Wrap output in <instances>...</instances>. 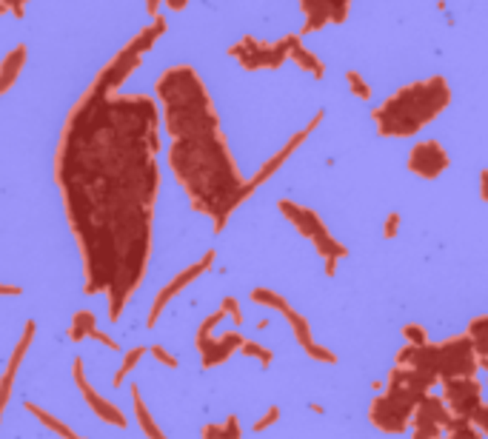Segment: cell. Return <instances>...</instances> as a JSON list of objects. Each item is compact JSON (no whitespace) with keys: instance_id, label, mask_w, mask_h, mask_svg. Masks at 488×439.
<instances>
[{"instance_id":"25","label":"cell","mask_w":488,"mask_h":439,"mask_svg":"<svg viewBox=\"0 0 488 439\" xmlns=\"http://www.w3.org/2000/svg\"><path fill=\"white\" fill-rule=\"evenodd\" d=\"M240 436H243V430H240V419L234 413L226 416L223 425H214V422L203 425V439H240Z\"/></svg>"},{"instance_id":"23","label":"cell","mask_w":488,"mask_h":439,"mask_svg":"<svg viewBox=\"0 0 488 439\" xmlns=\"http://www.w3.org/2000/svg\"><path fill=\"white\" fill-rule=\"evenodd\" d=\"M23 408H26V411H29L32 416H38V419H41V425H46L49 430H55V433H58L60 439H86V436H80V433H75V430H72V428H69L66 422H60V419H58L55 413H49V411H43V408H38V405H32V402H26Z\"/></svg>"},{"instance_id":"43","label":"cell","mask_w":488,"mask_h":439,"mask_svg":"<svg viewBox=\"0 0 488 439\" xmlns=\"http://www.w3.org/2000/svg\"><path fill=\"white\" fill-rule=\"evenodd\" d=\"M485 177H488V171H479V200H488L485 197Z\"/></svg>"},{"instance_id":"24","label":"cell","mask_w":488,"mask_h":439,"mask_svg":"<svg viewBox=\"0 0 488 439\" xmlns=\"http://www.w3.org/2000/svg\"><path fill=\"white\" fill-rule=\"evenodd\" d=\"M92 328H97V317H95V311H89V308H80V311L72 317V325H69V340H72V342H83V340H89Z\"/></svg>"},{"instance_id":"35","label":"cell","mask_w":488,"mask_h":439,"mask_svg":"<svg viewBox=\"0 0 488 439\" xmlns=\"http://www.w3.org/2000/svg\"><path fill=\"white\" fill-rule=\"evenodd\" d=\"M149 354H152L160 365H169V368H177V365H180V362H177V357H174V354H169L163 345H152V348H149Z\"/></svg>"},{"instance_id":"9","label":"cell","mask_w":488,"mask_h":439,"mask_svg":"<svg viewBox=\"0 0 488 439\" xmlns=\"http://www.w3.org/2000/svg\"><path fill=\"white\" fill-rule=\"evenodd\" d=\"M442 405L448 408V413L454 419H465L471 422L477 416L479 408H485L482 402V385L479 379L471 374V376H451V379H442Z\"/></svg>"},{"instance_id":"41","label":"cell","mask_w":488,"mask_h":439,"mask_svg":"<svg viewBox=\"0 0 488 439\" xmlns=\"http://www.w3.org/2000/svg\"><path fill=\"white\" fill-rule=\"evenodd\" d=\"M163 6H166L169 12H183V9L189 6V0H163Z\"/></svg>"},{"instance_id":"39","label":"cell","mask_w":488,"mask_h":439,"mask_svg":"<svg viewBox=\"0 0 488 439\" xmlns=\"http://www.w3.org/2000/svg\"><path fill=\"white\" fill-rule=\"evenodd\" d=\"M4 4H6V9L21 21V18L26 15V4H29V0H4Z\"/></svg>"},{"instance_id":"8","label":"cell","mask_w":488,"mask_h":439,"mask_svg":"<svg viewBox=\"0 0 488 439\" xmlns=\"http://www.w3.org/2000/svg\"><path fill=\"white\" fill-rule=\"evenodd\" d=\"M297 35H289L277 43H266L258 40L255 35H243L237 43L228 46V58H234L246 72H260V69H280L289 60V49L295 43Z\"/></svg>"},{"instance_id":"7","label":"cell","mask_w":488,"mask_h":439,"mask_svg":"<svg viewBox=\"0 0 488 439\" xmlns=\"http://www.w3.org/2000/svg\"><path fill=\"white\" fill-rule=\"evenodd\" d=\"M277 208H280V214L289 220V223H292L303 237L312 240V246L317 249V254L326 260V277H334V274H337V263L349 254V249H346L343 243H337V237L329 232V226L320 220V214H317L314 208L297 205V202H292V200H280Z\"/></svg>"},{"instance_id":"15","label":"cell","mask_w":488,"mask_h":439,"mask_svg":"<svg viewBox=\"0 0 488 439\" xmlns=\"http://www.w3.org/2000/svg\"><path fill=\"white\" fill-rule=\"evenodd\" d=\"M140 52L137 49H132V43H126L103 69H100V75L95 77V83L92 86H97V89H103V92H117L132 75H134V69L140 66Z\"/></svg>"},{"instance_id":"4","label":"cell","mask_w":488,"mask_h":439,"mask_svg":"<svg viewBox=\"0 0 488 439\" xmlns=\"http://www.w3.org/2000/svg\"><path fill=\"white\" fill-rule=\"evenodd\" d=\"M451 103V86L442 75L428 80H414L394 94H388L377 109H371V120L380 137L400 140L414 137L431 120H437Z\"/></svg>"},{"instance_id":"31","label":"cell","mask_w":488,"mask_h":439,"mask_svg":"<svg viewBox=\"0 0 488 439\" xmlns=\"http://www.w3.org/2000/svg\"><path fill=\"white\" fill-rule=\"evenodd\" d=\"M346 83H349V89H351V94H354V97H360V100H371V86L366 83V77H363L360 72H346Z\"/></svg>"},{"instance_id":"38","label":"cell","mask_w":488,"mask_h":439,"mask_svg":"<svg viewBox=\"0 0 488 439\" xmlns=\"http://www.w3.org/2000/svg\"><path fill=\"white\" fill-rule=\"evenodd\" d=\"M92 340H97L100 345H106L109 351H120V345H117V340H112L106 331H100V328H92V334H89Z\"/></svg>"},{"instance_id":"27","label":"cell","mask_w":488,"mask_h":439,"mask_svg":"<svg viewBox=\"0 0 488 439\" xmlns=\"http://www.w3.org/2000/svg\"><path fill=\"white\" fill-rule=\"evenodd\" d=\"M252 303H258V305H266V308H275V311H286L289 308V300L286 297H280L277 291H272V288H252Z\"/></svg>"},{"instance_id":"14","label":"cell","mask_w":488,"mask_h":439,"mask_svg":"<svg viewBox=\"0 0 488 439\" xmlns=\"http://www.w3.org/2000/svg\"><path fill=\"white\" fill-rule=\"evenodd\" d=\"M72 376H75V385H78V391L83 394L86 405L92 408V413H95L100 422L115 425V428H126V422H129V419L123 416V411H120L115 402H109L106 396H100V394L89 385L86 371H83V359H80V357H75V362H72Z\"/></svg>"},{"instance_id":"22","label":"cell","mask_w":488,"mask_h":439,"mask_svg":"<svg viewBox=\"0 0 488 439\" xmlns=\"http://www.w3.org/2000/svg\"><path fill=\"white\" fill-rule=\"evenodd\" d=\"M283 317H286V323H289V328H292V334H295L297 345L309 354V351L314 348V337H312V325H309V320H306L303 314H297L292 305L283 311Z\"/></svg>"},{"instance_id":"33","label":"cell","mask_w":488,"mask_h":439,"mask_svg":"<svg viewBox=\"0 0 488 439\" xmlns=\"http://www.w3.org/2000/svg\"><path fill=\"white\" fill-rule=\"evenodd\" d=\"M223 317H226V311L223 308H217L214 314H208L203 323H200V328H197V334L194 337H206V334H214V328L223 323Z\"/></svg>"},{"instance_id":"1","label":"cell","mask_w":488,"mask_h":439,"mask_svg":"<svg viewBox=\"0 0 488 439\" xmlns=\"http://www.w3.org/2000/svg\"><path fill=\"white\" fill-rule=\"evenodd\" d=\"M160 114L149 94L89 86L72 106L58 151L55 183L78 240L86 294H106L117 323L152 254V217L160 191Z\"/></svg>"},{"instance_id":"44","label":"cell","mask_w":488,"mask_h":439,"mask_svg":"<svg viewBox=\"0 0 488 439\" xmlns=\"http://www.w3.org/2000/svg\"><path fill=\"white\" fill-rule=\"evenodd\" d=\"M263 328H269V317H263V320H258V331H263Z\"/></svg>"},{"instance_id":"34","label":"cell","mask_w":488,"mask_h":439,"mask_svg":"<svg viewBox=\"0 0 488 439\" xmlns=\"http://www.w3.org/2000/svg\"><path fill=\"white\" fill-rule=\"evenodd\" d=\"M220 308L234 320V325L240 328L243 325V311H240V303H237V297H223V303H220Z\"/></svg>"},{"instance_id":"13","label":"cell","mask_w":488,"mask_h":439,"mask_svg":"<svg viewBox=\"0 0 488 439\" xmlns=\"http://www.w3.org/2000/svg\"><path fill=\"white\" fill-rule=\"evenodd\" d=\"M300 4V12H303V29H300V38L312 35V32H320L323 26L329 23H346L349 18V6L354 0H297Z\"/></svg>"},{"instance_id":"17","label":"cell","mask_w":488,"mask_h":439,"mask_svg":"<svg viewBox=\"0 0 488 439\" xmlns=\"http://www.w3.org/2000/svg\"><path fill=\"white\" fill-rule=\"evenodd\" d=\"M240 342H243V334H240V331H226V334H220V337H214V334L194 337V345H197V351H200V357H203V368H206V371L214 368V365L228 362L231 354L240 348Z\"/></svg>"},{"instance_id":"40","label":"cell","mask_w":488,"mask_h":439,"mask_svg":"<svg viewBox=\"0 0 488 439\" xmlns=\"http://www.w3.org/2000/svg\"><path fill=\"white\" fill-rule=\"evenodd\" d=\"M23 288L21 286H6V283H0V297H21Z\"/></svg>"},{"instance_id":"42","label":"cell","mask_w":488,"mask_h":439,"mask_svg":"<svg viewBox=\"0 0 488 439\" xmlns=\"http://www.w3.org/2000/svg\"><path fill=\"white\" fill-rule=\"evenodd\" d=\"M143 4H146V15H152V18L160 15V4H163V0H143Z\"/></svg>"},{"instance_id":"3","label":"cell","mask_w":488,"mask_h":439,"mask_svg":"<svg viewBox=\"0 0 488 439\" xmlns=\"http://www.w3.org/2000/svg\"><path fill=\"white\" fill-rule=\"evenodd\" d=\"M154 94L163 106V126L169 137H189L220 126L203 77L186 63L166 69L154 83Z\"/></svg>"},{"instance_id":"29","label":"cell","mask_w":488,"mask_h":439,"mask_svg":"<svg viewBox=\"0 0 488 439\" xmlns=\"http://www.w3.org/2000/svg\"><path fill=\"white\" fill-rule=\"evenodd\" d=\"M237 351H240L243 357H252V359H258L263 368H269V365H272V359H275V354H272L266 345H260V342H252V340H243Z\"/></svg>"},{"instance_id":"32","label":"cell","mask_w":488,"mask_h":439,"mask_svg":"<svg viewBox=\"0 0 488 439\" xmlns=\"http://www.w3.org/2000/svg\"><path fill=\"white\" fill-rule=\"evenodd\" d=\"M403 340H405V345H425L428 342V334H425L423 325L408 323V325H403Z\"/></svg>"},{"instance_id":"36","label":"cell","mask_w":488,"mask_h":439,"mask_svg":"<svg viewBox=\"0 0 488 439\" xmlns=\"http://www.w3.org/2000/svg\"><path fill=\"white\" fill-rule=\"evenodd\" d=\"M277 419H280V408H277V405H272V408H269V411H266V413H263V416H260V419L255 422V430L260 433V430L272 428V425H275Z\"/></svg>"},{"instance_id":"28","label":"cell","mask_w":488,"mask_h":439,"mask_svg":"<svg viewBox=\"0 0 488 439\" xmlns=\"http://www.w3.org/2000/svg\"><path fill=\"white\" fill-rule=\"evenodd\" d=\"M146 354V348L143 345H137V348H132V351H126V357H123V362H120V368H117V374H115V379H112V385L115 388H120L123 385V379L134 371V365L140 362V357Z\"/></svg>"},{"instance_id":"6","label":"cell","mask_w":488,"mask_h":439,"mask_svg":"<svg viewBox=\"0 0 488 439\" xmlns=\"http://www.w3.org/2000/svg\"><path fill=\"white\" fill-rule=\"evenodd\" d=\"M397 365L403 368H414L428 374L434 382L437 379H451V376H471L477 374V368H485V362H479L471 340L465 334L451 337L445 342H425V345H403L394 357Z\"/></svg>"},{"instance_id":"45","label":"cell","mask_w":488,"mask_h":439,"mask_svg":"<svg viewBox=\"0 0 488 439\" xmlns=\"http://www.w3.org/2000/svg\"><path fill=\"white\" fill-rule=\"evenodd\" d=\"M4 15H9V9H6V4H4V0H0V18H4Z\"/></svg>"},{"instance_id":"5","label":"cell","mask_w":488,"mask_h":439,"mask_svg":"<svg viewBox=\"0 0 488 439\" xmlns=\"http://www.w3.org/2000/svg\"><path fill=\"white\" fill-rule=\"evenodd\" d=\"M431 385H434V379L428 374L397 365L388 374L386 394L374 396V402L368 408V422L374 428H380L383 433H403L411 425V413H414L417 402L428 394Z\"/></svg>"},{"instance_id":"2","label":"cell","mask_w":488,"mask_h":439,"mask_svg":"<svg viewBox=\"0 0 488 439\" xmlns=\"http://www.w3.org/2000/svg\"><path fill=\"white\" fill-rule=\"evenodd\" d=\"M169 168L191 208L214 220V234L226 229L231 211L252 197L220 126L189 137H171Z\"/></svg>"},{"instance_id":"18","label":"cell","mask_w":488,"mask_h":439,"mask_svg":"<svg viewBox=\"0 0 488 439\" xmlns=\"http://www.w3.org/2000/svg\"><path fill=\"white\" fill-rule=\"evenodd\" d=\"M35 331H38V325H35V320H29V323L23 325V337L18 340V345H15L12 357H9V365H6L4 376H0V419H4V411H6V405H9V396H12V385H15L18 368H21V362H23V357H26L32 340H35Z\"/></svg>"},{"instance_id":"11","label":"cell","mask_w":488,"mask_h":439,"mask_svg":"<svg viewBox=\"0 0 488 439\" xmlns=\"http://www.w3.org/2000/svg\"><path fill=\"white\" fill-rule=\"evenodd\" d=\"M214 260H217V251L211 249V251H206L194 266H189V269H183L169 286H163L160 291H157V297H154V303H152V311H149V320H146V328H154L157 325V320H160V314L166 311V305L183 291V288H189L200 274H206L211 266H214Z\"/></svg>"},{"instance_id":"21","label":"cell","mask_w":488,"mask_h":439,"mask_svg":"<svg viewBox=\"0 0 488 439\" xmlns=\"http://www.w3.org/2000/svg\"><path fill=\"white\" fill-rule=\"evenodd\" d=\"M132 402H134V416H137L140 430H143L149 439H166V433H163V430H160V425L154 422V416H152L149 405L143 402V396H140V388H137V385H132Z\"/></svg>"},{"instance_id":"20","label":"cell","mask_w":488,"mask_h":439,"mask_svg":"<svg viewBox=\"0 0 488 439\" xmlns=\"http://www.w3.org/2000/svg\"><path fill=\"white\" fill-rule=\"evenodd\" d=\"M289 60H295L303 72H309L314 80H320L323 75H326V66H323V60L312 52V49H306L303 46V40H300V35L295 38V43H292V49H289Z\"/></svg>"},{"instance_id":"37","label":"cell","mask_w":488,"mask_h":439,"mask_svg":"<svg viewBox=\"0 0 488 439\" xmlns=\"http://www.w3.org/2000/svg\"><path fill=\"white\" fill-rule=\"evenodd\" d=\"M397 232H400V214H397V211H391V214L386 217L383 237H386V240H394V237H397Z\"/></svg>"},{"instance_id":"12","label":"cell","mask_w":488,"mask_h":439,"mask_svg":"<svg viewBox=\"0 0 488 439\" xmlns=\"http://www.w3.org/2000/svg\"><path fill=\"white\" fill-rule=\"evenodd\" d=\"M405 166H408V171H411L414 177L437 180L442 171H448L451 157H448V151H445L442 143H437V140H420V143L411 146Z\"/></svg>"},{"instance_id":"10","label":"cell","mask_w":488,"mask_h":439,"mask_svg":"<svg viewBox=\"0 0 488 439\" xmlns=\"http://www.w3.org/2000/svg\"><path fill=\"white\" fill-rule=\"evenodd\" d=\"M411 422H414L411 439H440V436L451 428L454 416L448 413V408L442 405L440 396L425 394V396L417 402V408H414V413H411Z\"/></svg>"},{"instance_id":"30","label":"cell","mask_w":488,"mask_h":439,"mask_svg":"<svg viewBox=\"0 0 488 439\" xmlns=\"http://www.w3.org/2000/svg\"><path fill=\"white\" fill-rule=\"evenodd\" d=\"M440 439H482V430H477V428H474L471 422H465V419H454L451 428H448V433L440 436Z\"/></svg>"},{"instance_id":"19","label":"cell","mask_w":488,"mask_h":439,"mask_svg":"<svg viewBox=\"0 0 488 439\" xmlns=\"http://www.w3.org/2000/svg\"><path fill=\"white\" fill-rule=\"evenodd\" d=\"M26 46H15L6 58H4V63H0V97H4L12 86H15V80L21 77V72H23V66H26Z\"/></svg>"},{"instance_id":"26","label":"cell","mask_w":488,"mask_h":439,"mask_svg":"<svg viewBox=\"0 0 488 439\" xmlns=\"http://www.w3.org/2000/svg\"><path fill=\"white\" fill-rule=\"evenodd\" d=\"M485 325H488V317H485V314L474 317V320L468 323V328H465V337L471 340V345H474V351H477L479 362H485V365H488V359H485Z\"/></svg>"},{"instance_id":"16","label":"cell","mask_w":488,"mask_h":439,"mask_svg":"<svg viewBox=\"0 0 488 439\" xmlns=\"http://www.w3.org/2000/svg\"><path fill=\"white\" fill-rule=\"evenodd\" d=\"M323 117H326V112H317L306 129H300V131H297V134H295V137H292V140H289V143H286V146H283V148H280V151H277L272 160H266V166H260V171H258L255 177H249V180H246V191L252 194L255 188H260L263 183H269V180L277 174V168H280V166H283V163H286V160L295 154V148H300V143L312 137V131H314V129L323 123Z\"/></svg>"}]
</instances>
